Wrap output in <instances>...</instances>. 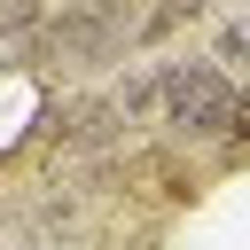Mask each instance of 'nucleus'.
<instances>
[{"instance_id":"6","label":"nucleus","mask_w":250,"mask_h":250,"mask_svg":"<svg viewBox=\"0 0 250 250\" xmlns=\"http://www.w3.org/2000/svg\"><path fill=\"white\" fill-rule=\"evenodd\" d=\"M47 0H0V39H39Z\"/></svg>"},{"instance_id":"3","label":"nucleus","mask_w":250,"mask_h":250,"mask_svg":"<svg viewBox=\"0 0 250 250\" xmlns=\"http://www.w3.org/2000/svg\"><path fill=\"white\" fill-rule=\"evenodd\" d=\"M47 125H55V148H62V156H109V148L125 141V117H117L109 94H86V102H70V109L47 117Z\"/></svg>"},{"instance_id":"4","label":"nucleus","mask_w":250,"mask_h":250,"mask_svg":"<svg viewBox=\"0 0 250 250\" xmlns=\"http://www.w3.org/2000/svg\"><path fill=\"white\" fill-rule=\"evenodd\" d=\"M164 78H172V62H148V70H133L109 102H117V117H125V133H141V125H156V109H164Z\"/></svg>"},{"instance_id":"2","label":"nucleus","mask_w":250,"mask_h":250,"mask_svg":"<svg viewBox=\"0 0 250 250\" xmlns=\"http://www.w3.org/2000/svg\"><path fill=\"white\" fill-rule=\"evenodd\" d=\"M227 102H234V78H227L211 55H195V62H172L156 125H164V141H172V148H203V141H219V133H227Z\"/></svg>"},{"instance_id":"5","label":"nucleus","mask_w":250,"mask_h":250,"mask_svg":"<svg viewBox=\"0 0 250 250\" xmlns=\"http://www.w3.org/2000/svg\"><path fill=\"white\" fill-rule=\"evenodd\" d=\"M203 8H211V0H148V8H141V23H133V39H141V47H156V39H172L180 23H195Z\"/></svg>"},{"instance_id":"8","label":"nucleus","mask_w":250,"mask_h":250,"mask_svg":"<svg viewBox=\"0 0 250 250\" xmlns=\"http://www.w3.org/2000/svg\"><path fill=\"white\" fill-rule=\"evenodd\" d=\"M211 62H219V70H227V62L250 70V23H219V55H211Z\"/></svg>"},{"instance_id":"1","label":"nucleus","mask_w":250,"mask_h":250,"mask_svg":"<svg viewBox=\"0 0 250 250\" xmlns=\"http://www.w3.org/2000/svg\"><path fill=\"white\" fill-rule=\"evenodd\" d=\"M133 23H141V0H62V16L39 23V47L62 70H102L133 47Z\"/></svg>"},{"instance_id":"7","label":"nucleus","mask_w":250,"mask_h":250,"mask_svg":"<svg viewBox=\"0 0 250 250\" xmlns=\"http://www.w3.org/2000/svg\"><path fill=\"white\" fill-rule=\"evenodd\" d=\"M219 148H227V156H250V86H234V102H227V133H219Z\"/></svg>"}]
</instances>
